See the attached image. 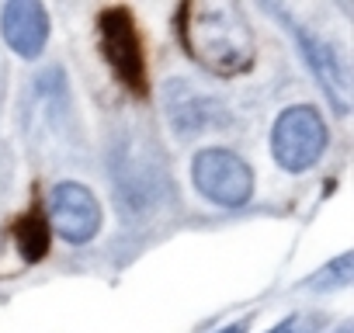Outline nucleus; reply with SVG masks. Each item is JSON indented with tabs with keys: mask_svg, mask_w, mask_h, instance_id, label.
I'll return each mask as SVG.
<instances>
[{
	"mask_svg": "<svg viewBox=\"0 0 354 333\" xmlns=\"http://www.w3.org/2000/svg\"><path fill=\"white\" fill-rule=\"evenodd\" d=\"M181 42L212 77H236L254 63V35L230 0H192L181 8Z\"/></svg>",
	"mask_w": 354,
	"mask_h": 333,
	"instance_id": "1",
	"label": "nucleus"
},
{
	"mask_svg": "<svg viewBox=\"0 0 354 333\" xmlns=\"http://www.w3.org/2000/svg\"><path fill=\"white\" fill-rule=\"evenodd\" d=\"M326 149V122L316 108L309 104H295L285 108L271 129V153L278 160V166L292 174H302L323 156Z\"/></svg>",
	"mask_w": 354,
	"mask_h": 333,
	"instance_id": "2",
	"label": "nucleus"
},
{
	"mask_svg": "<svg viewBox=\"0 0 354 333\" xmlns=\"http://www.w3.org/2000/svg\"><path fill=\"white\" fill-rule=\"evenodd\" d=\"M195 188L226 209H240L254 195V171L230 149H202L192 163Z\"/></svg>",
	"mask_w": 354,
	"mask_h": 333,
	"instance_id": "3",
	"label": "nucleus"
},
{
	"mask_svg": "<svg viewBox=\"0 0 354 333\" xmlns=\"http://www.w3.org/2000/svg\"><path fill=\"white\" fill-rule=\"evenodd\" d=\"M101 28V53L108 59V66L115 70V77L132 91V94H146V66H142V53H139V35L132 25V15L125 8H111L97 18Z\"/></svg>",
	"mask_w": 354,
	"mask_h": 333,
	"instance_id": "4",
	"label": "nucleus"
},
{
	"mask_svg": "<svg viewBox=\"0 0 354 333\" xmlns=\"http://www.w3.org/2000/svg\"><path fill=\"white\" fill-rule=\"evenodd\" d=\"M56 236H63L66 243H91L101 229V205L94 198V191L87 184L77 181H63L53 188L49 198V219Z\"/></svg>",
	"mask_w": 354,
	"mask_h": 333,
	"instance_id": "5",
	"label": "nucleus"
},
{
	"mask_svg": "<svg viewBox=\"0 0 354 333\" xmlns=\"http://www.w3.org/2000/svg\"><path fill=\"white\" fill-rule=\"evenodd\" d=\"M0 32H4V42L21 59H35L49 42L46 8L35 4V0H11V4H4V11H0Z\"/></svg>",
	"mask_w": 354,
	"mask_h": 333,
	"instance_id": "6",
	"label": "nucleus"
},
{
	"mask_svg": "<svg viewBox=\"0 0 354 333\" xmlns=\"http://www.w3.org/2000/svg\"><path fill=\"white\" fill-rule=\"evenodd\" d=\"M295 39H299V46H302V53H306L309 66L316 70V77H319L323 91L330 94L333 108L344 115V111L351 108V77H347V66L340 63L337 49H333V46H326L323 39H313V35L299 32V28H295Z\"/></svg>",
	"mask_w": 354,
	"mask_h": 333,
	"instance_id": "7",
	"label": "nucleus"
},
{
	"mask_svg": "<svg viewBox=\"0 0 354 333\" xmlns=\"http://www.w3.org/2000/svg\"><path fill=\"white\" fill-rule=\"evenodd\" d=\"M15 236H18V254H21L28 264H39V260L49 254V222H46V216H39V212L21 216Z\"/></svg>",
	"mask_w": 354,
	"mask_h": 333,
	"instance_id": "8",
	"label": "nucleus"
},
{
	"mask_svg": "<svg viewBox=\"0 0 354 333\" xmlns=\"http://www.w3.org/2000/svg\"><path fill=\"white\" fill-rule=\"evenodd\" d=\"M351 267H354V257L344 254V257H337L330 267H323V274H316L309 285H316V288H323V285H347V281H351Z\"/></svg>",
	"mask_w": 354,
	"mask_h": 333,
	"instance_id": "9",
	"label": "nucleus"
},
{
	"mask_svg": "<svg viewBox=\"0 0 354 333\" xmlns=\"http://www.w3.org/2000/svg\"><path fill=\"white\" fill-rule=\"evenodd\" d=\"M313 323H316L313 316H288V319H285L281 326H274L271 333H313V330H316Z\"/></svg>",
	"mask_w": 354,
	"mask_h": 333,
	"instance_id": "10",
	"label": "nucleus"
},
{
	"mask_svg": "<svg viewBox=\"0 0 354 333\" xmlns=\"http://www.w3.org/2000/svg\"><path fill=\"white\" fill-rule=\"evenodd\" d=\"M219 333H247V326L243 323H233V326H223Z\"/></svg>",
	"mask_w": 354,
	"mask_h": 333,
	"instance_id": "11",
	"label": "nucleus"
}]
</instances>
